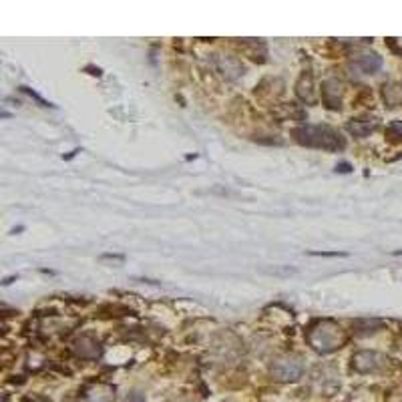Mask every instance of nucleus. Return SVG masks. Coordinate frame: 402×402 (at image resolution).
<instances>
[{"mask_svg":"<svg viewBox=\"0 0 402 402\" xmlns=\"http://www.w3.org/2000/svg\"><path fill=\"white\" fill-rule=\"evenodd\" d=\"M338 171H342V173H348L350 171V165H346V163H342L340 167H336Z\"/></svg>","mask_w":402,"mask_h":402,"instance_id":"obj_14","label":"nucleus"},{"mask_svg":"<svg viewBox=\"0 0 402 402\" xmlns=\"http://www.w3.org/2000/svg\"><path fill=\"white\" fill-rule=\"evenodd\" d=\"M23 91H25V93H29L32 97V99H36V101H38V103H40V105H42V107H53V105H51V103H47V101H45V99H40V97H38V95L34 93V91H32V89H29V87H23Z\"/></svg>","mask_w":402,"mask_h":402,"instance_id":"obj_12","label":"nucleus"},{"mask_svg":"<svg viewBox=\"0 0 402 402\" xmlns=\"http://www.w3.org/2000/svg\"><path fill=\"white\" fill-rule=\"evenodd\" d=\"M77 352L83 356V358H97L99 356V344L91 338V336H83L81 340L77 342Z\"/></svg>","mask_w":402,"mask_h":402,"instance_id":"obj_7","label":"nucleus"},{"mask_svg":"<svg viewBox=\"0 0 402 402\" xmlns=\"http://www.w3.org/2000/svg\"><path fill=\"white\" fill-rule=\"evenodd\" d=\"M374 129V121L372 119H356L348 125V131L354 135V137H366Z\"/></svg>","mask_w":402,"mask_h":402,"instance_id":"obj_8","label":"nucleus"},{"mask_svg":"<svg viewBox=\"0 0 402 402\" xmlns=\"http://www.w3.org/2000/svg\"><path fill=\"white\" fill-rule=\"evenodd\" d=\"M304 374V364L298 356H284L274 362L272 376L279 382H296Z\"/></svg>","mask_w":402,"mask_h":402,"instance_id":"obj_3","label":"nucleus"},{"mask_svg":"<svg viewBox=\"0 0 402 402\" xmlns=\"http://www.w3.org/2000/svg\"><path fill=\"white\" fill-rule=\"evenodd\" d=\"M83 402H115V388L105 382L91 384L83 394Z\"/></svg>","mask_w":402,"mask_h":402,"instance_id":"obj_5","label":"nucleus"},{"mask_svg":"<svg viewBox=\"0 0 402 402\" xmlns=\"http://www.w3.org/2000/svg\"><path fill=\"white\" fill-rule=\"evenodd\" d=\"M322 97L326 107L330 109H340V97H342V85L338 81L330 79L322 85Z\"/></svg>","mask_w":402,"mask_h":402,"instance_id":"obj_6","label":"nucleus"},{"mask_svg":"<svg viewBox=\"0 0 402 402\" xmlns=\"http://www.w3.org/2000/svg\"><path fill=\"white\" fill-rule=\"evenodd\" d=\"M308 255H316V257H346L348 253H344V251H310Z\"/></svg>","mask_w":402,"mask_h":402,"instance_id":"obj_11","label":"nucleus"},{"mask_svg":"<svg viewBox=\"0 0 402 402\" xmlns=\"http://www.w3.org/2000/svg\"><path fill=\"white\" fill-rule=\"evenodd\" d=\"M294 139L300 145L324 151H342L346 145L340 133L328 125H302L294 129Z\"/></svg>","mask_w":402,"mask_h":402,"instance_id":"obj_1","label":"nucleus"},{"mask_svg":"<svg viewBox=\"0 0 402 402\" xmlns=\"http://www.w3.org/2000/svg\"><path fill=\"white\" fill-rule=\"evenodd\" d=\"M296 270L294 268H284V270H278V268H274V270H270V274H294Z\"/></svg>","mask_w":402,"mask_h":402,"instance_id":"obj_13","label":"nucleus"},{"mask_svg":"<svg viewBox=\"0 0 402 402\" xmlns=\"http://www.w3.org/2000/svg\"><path fill=\"white\" fill-rule=\"evenodd\" d=\"M352 366H354V370L358 372H376L380 370L382 366H384V356H380L378 352H358V354H354V358H352Z\"/></svg>","mask_w":402,"mask_h":402,"instance_id":"obj_4","label":"nucleus"},{"mask_svg":"<svg viewBox=\"0 0 402 402\" xmlns=\"http://www.w3.org/2000/svg\"><path fill=\"white\" fill-rule=\"evenodd\" d=\"M308 342L316 352L328 354V352H334V350H338V348L344 346L346 334H344V330L336 322L322 320V322H318V324H314L310 328Z\"/></svg>","mask_w":402,"mask_h":402,"instance_id":"obj_2","label":"nucleus"},{"mask_svg":"<svg viewBox=\"0 0 402 402\" xmlns=\"http://www.w3.org/2000/svg\"><path fill=\"white\" fill-rule=\"evenodd\" d=\"M358 66L364 71V73H376L380 66H382V59L378 57V55H362L360 59H358Z\"/></svg>","mask_w":402,"mask_h":402,"instance_id":"obj_9","label":"nucleus"},{"mask_svg":"<svg viewBox=\"0 0 402 402\" xmlns=\"http://www.w3.org/2000/svg\"><path fill=\"white\" fill-rule=\"evenodd\" d=\"M386 133L390 139H402V121H394V123L388 125Z\"/></svg>","mask_w":402,"mask_h":402,"instance_id":"obj_10","label":"nucleus"}]
</instances>
